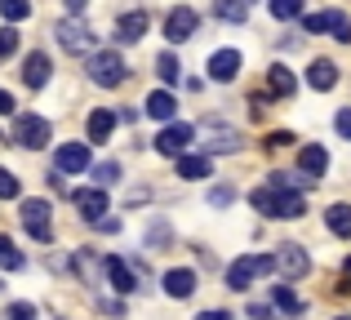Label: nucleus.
Listing matches in <instances>:
<instances>
[{"label":"nucleus","mask_w":351,"mask_h":320,"mask_svg":"<svg viewBox=\"0 0 351 320\" xmlns=\"http://www.w3.org/2000/svg\"><path fill=\"white\" fill-rule=\"evenodd\" d=\"M307 85L316 89V94H329V89L338 85V67H334L329 58H316V62L307 67Z\"/></svg>","instance_id":"f3484780"},{"label":"nucleus","mask_w":351,"mask_h":320,"mask_svg":"<svg viewBox=\"0 0 351 320\" xmlns=\"http://www.w3.org/2000/svg\"><path fill=\"white\" fill-rule=\"evenodd\" d=\"M156 71H160L165 85H178V76H182V67H178V58H173V53H160V58H156Z\"/></svg>","instance_id":"c85d7f7f"},{"label":"nucleus","mask_w":351,"mask_h":320,"mask_svg":"<svg viewBox=\"0 0 351 320\" xmlns=\"http://www.w3.org/2000/svg\"><path fill=\"white\" fill-rule=\"evenodd\" d=\"M112 134H116V112L98 107V112L89 116V143H112Z\"/></svg>","instance_id":"6ab92c4d"},{"label":"nucleus","mask_w":351,"mask_h":320,"mask_svg":"<svg viewBox=\"0 0 351 320\" xmlns=\"http://www.w3.org/2000/svg\"><path fill=\"white\" fill-rule=\"evenodd\" d=\"M298 169H307V173H316V178H320V173L329 169V151L316 147V143H311V147H302L298 151Z\"/></svg>","instance_id":"4be33fe9"},{"label":"nucleus","mask_w":351,"mask_h":320,"mask_svg":"<svg viewBox=\"0 0 351 320\" xmlns=\"http://www.w3.org/2000/svg\"><path fill=\"white\" fill-rule=\"evenodd\" d=\"M49 53H40V49H36V53H27V62H23V80H27V89H45V85H49Z\"/></svg>","instance_id":"4468645a"},{"label":"nucleus","mask_w":351,"mask_h":320,"mask_svg":"<svg viewBox=\"0 0 351 320\" xmlns=\"http://www.w3.org/2000/svg\"><path fill=\"white\" fill-rule=\"evenodd\" d=\"M325 223L334 236H343V241H351V205H329L325 209Z\"/></svg>","instance_id":"b1692460"},{"label":"nucleus","mask_w":351,"mask_h":320,"mask_svg":"<svg viewBox=\"0 0 351 320\" xmlns=\"http://www.w3.org/2000/svg\"><path fill=\"white\" fill-rule=\"evenodd\" d=\"M285 143H293V134H271V138H267V147H285Z\"/></svg>","instance_id":"79ce46f5"},{"label":"nucleus","mask_w":351,"mask_h":320,"mask_svg":"<svg viewBox=\"0 0 351 320\" xmlns=\"http://www.w3.org/2000/svg\"><path fill=\"white\" fill-rule=\"evenodd\" d=\"M173 164H178V178H209V156H173Z\"/></svg>","instance_id":"a878e982"},{"label":"nucleus","mask_w":351,"mask_h":320,"mask_svg":"<svg viewBox=\"0 0 351 320\" xmlns=\"http://www.w3.org/2000/svg\"><path fill=\"white\" fill-rule=\"evenodd\" d=\"M107 276H112V289H116V294H134V289H138V276L129 271L125 258H116V254L107 258Z\"/></svg>","instance_id":"a211bd4d"},{"label":"nucleus","mask_w":351,"mask_h":320,"mask_svg":"<svg viewBox=\"0 0 351 320\" xmlns=\"http://www.w3.org/2000/svg\"><path fill=\"white\" fill-rule=\"evenodd\" d=\"M196 9H173L169 18H165V40H173V45H182V40H191V36H196Z\"/></svg>","instance_id":"9d476101"},{"label":"nucleus","mask_w":351,"mask_h":320,"mask_svg":"<svg viewBox=\"0 0 351 320\" xmlns=\"http://www.w3.org/2000/svg\"><path fill=\"white\" fill-rule=\"evenodd\" d=\"M94 178H98V187H112V182L120 178V164H116V160H103V164H94Z\"/></svg>","instance_id":"2f4dec72"},{"label":"nucleus","mask_w":351,"mask_h":320,"mask_svg":"<svg viewBox=\"0 0 351 320\" xmlns=\"http://www.w3.org/2000/svg\"><path fill=\"white\" fill-rule=\"evenodd\" d=\"M227 200H232V191H227V187H218V191H209V205H227Z\"/></svg>","instance_id":"ea45409f"},{"label":"nucleus","mask_w":351,"mask_h":320,"mask_svg":"<svg viewBox=\"0 0 351 320\" xmlns=\"http://www.w3.org/2000/svg\"><path fill=\"white\" fill-rule=\"evenodd\" d=\"M165 294H169V298H191V294H196V271H191V267L165 271Z\"/></svg>","instance_id":"dca6fc26"},{"label":"nucleus","mask_w":351,"mask_h":320,"mask_svg":"<svg viewBox=\"0 0 351 320\" xmlns=\"http://www.w3.org/2000/svg\"><path fill=\"white\" fill-rule=\"evenodd\" d=\"M14 112V94H5V89H0V116H9Z\"/></svg>","instance_id":"a19ab883"},{"label":"nucleus","mask_w":351,"mask_h":320,"mask_svg":"<svg viewBox=\"0 0 351 320\" xmlns=\"http://www.w3.org/2000/svg\"><path fill=\"white\" fill-rule=\"evenodd\" d=\"M14 49H18V32L14 27H0V62H5Z\"/></svg>","instance_id":"f704fd0d"},{"label":"nucleus","mask_w":351,"mask_h":320,"mask_svg":"<svg viewBox=\"0 0 351 320\" xmlns=\"http://www.w3.org/2000/svg\"><path fill=\"white\" fill-rule=\"evenodd\" d=\"M62 5H67V9H71V14H80V9H85V5H89V0H62Z\"/></svg>","instance_id":"c03bdc74"},{"label":"nucleus","mask_w":351,"mask_h":320,"mask_svg":"<svg viewBox=\"0 0 351 320\" xmlns=\"http://www.w3.org/2000/svg\"><path fill=\"white\" fill-rule=\"evenodd\" d=\"M191 138H196V130H191V125H165V130L160 134H156V151H160V156H182V151H187L191 147Z\"/></svg>","instance_id":"0eeeda50"},{"label":"nucleus","mask_w":351,"mask_h":320,"mask_svg":"<svg viewBox=\"0 0 351 320\" xmlns=\"http://www.w3.org/2000/svg\"><path fill=\"white\" fill-rule=\"evenodd\" d=\"M49 200H23V227H27V236L32 241H40V245H49L53 241V227H49Z\"/></svg>","instance_id":"39448f33"},{"label":"nucleus","mask_w":351,"mask_h":320,"mask_svg":"<svg viewBox=\"0 0 351 320\" xmlns=\"http://www.w3.org/2000/svg\"><path fill=\"white\" fill-rule=\"evenodd\" d=\"M18 191H23V187H18V178L9 169H0V200H18Z\"/></svg>","instance_id":"72a5a7b5"},{"label":"nucleus","mask_w":351,"mask_h":320,"mask_svg":"<svg viewBox=\"0 0 351 320\" xmlns=\"http://www.w3.org/2000/svg\"><path fill=\"white\" fill-rule=\"evenodd\" d=\"M173 112H178V103H173L169 89H156V94L147 98V116H152V121H173Z\"/></svg>","instance_id":"412c9836"},{"label":"nucleus","mask_w":351,"mask_h":320,"mask_svg":"<svg viewBox=\"0 0 351 320\" xmlns=\"http://www.w3.org/2000/svg\"><path fill=\"white\" fill-rule=\"evenodd\" d=\"M9 320H36V307L32 303H14L9 307Z\"/></svg>","instance_id":"e433bc0d"},{"label":"nucleus","mask_w":351,"mask_h":320,"mask_svg":"<svg viewBox=\"0 0 351 320\" xmlns=\"http://www.w3.org/2000/svg\"><path fill=\"white\" fill-rule=\"evenodd\" d=\"M196 320H232V316H227V312H223V307H214V312H200Z\"/></svg>","instance_id":"37998d69"},{"label":"nucleus","mask_w":351,"mask_h":320,"mask_svg":"<svg viewBox=\"0 0 351 320\" xmlns=\"http://www.w3.org/2000/svg\"><path fill=\"white\" fill-rule=\"evenodd\" d=\"M143 36H147V14L143 9H129V14L116 18V40L134 45V40H143Z\"/></svg>","instance_id":"2eb2a0df"},{"label":"nucleus","mask_w":351,"mask_h":320,"mask_svg":"<svg viewBox=\"0 0 351 320\" xmlns=\"http://www.w3.org/2000/svg\"><path fill=\"white\" fill-rule=\"evenodd\" d=\"M302 27H307L311 36H316V32H334L338 40H351V18H347V14H338V9H320V14H307V18H302Z\"/></svg>","instance_id":"1a4fd4ad"},{"label":"nucleus","mask_w":351,"mask_h":320,"mask_svg":"<svg viewBox=\"0 0 351 320\" xmlns=\"http://www.w3.org/2000/svg\"><path fill=\"white\" fill-rule=\"evenodd\" d=\"M276 271H280L285 280H302L311 271L307 249H302V245H280V249H276Z\"/></svg>","instance_id":"6e6552de"},{"label":"nucleus","mask_w":351,"mask_h":320,"mask_svg":"<svg viewBox=\"0 0 351 320\" xmlns=\"http://www.w3.org/2000/svg\"><path fill=\"white\" fill-rule=\"evenodd\" d=\"M125 76H129V67L116 49H98L94 58H89V80H94V85L116 89V85H125Z\"/></svg>","instance_id":"f03ea898"},{"label":"nucleus","mask_w":351,"mask_h":320,"mask_svg":"<svg viewBox=\"0 0 351 320\" xmlns=\"http://www.w3.org/2000/svg\"><path fill=\"white\" fill-rule=\"evenodd\" d=\"M271 18H280V23L302 18V0H271Z\"/></svg>","instance_id":"c756f323"},{"label":"nucleus","mask_w":351,"mask_h":320,"mask_svg":"<svg viewBox=\"0 0 351 320\" xmlns=\"http://www.w3.org/2000/svg\"><path fill=\"white\" fill-rule=\"evenodd\" d=\"M53 36H58V45H62L67 53H89V49H94V32H89V27L80 23L76 14L62 18V23L53 27Z\"/></svg>","instance_id":"423d86ee"},{"label":"nucleus","mask_w":351,"mask_h":320,"mask_svg":"<svg viewBox=\"0 0 351 320\" xmlns=\"http://www.w3.org/2000/svg\"><path fill=\"white\" fill-rule=\"evenodd\" d=\"M0 14H5L9 23H23V18L32 14V0H0Z\"/></svg>","instance_id":"7c9ffc66"},{"label":"nucleus","mask_w":351,"mask_h":320,"mask_svg":"<svg viewBox=\"0 0 351 320\" xmlns=\"http://www.w3.org/2000/svg\"><path fill=\"white\" fill-rule=\"evenodd\" d=\"M53 160H58V169H62V173H80V169H89V143H62Z\"/></svg>","instance_id":"ddd939ff"},{"label":"nucleus","mask_w":351,"mask_h":320,"mask_svg":"<svg viewBox=\"0 0 351 320\" xmlns=\"http://www.w3.org/2000/svg\"><path fill=\"white\" fill-rule=\"evenodd\" d=\"M343 289H351V258H347V267H343Z\"/></svg>","instance_id":"a18cd8bd"},{"label":"nucleus","mask_w":351,"mask_h":320,"mask_svg":"<svg viewBox=\"0 0 351 320\" xmlns=\"http://www.w3.org/2000/svg\"><path fill=\"white\" fill-rule=\"evenodd\" d=\"M71 267H76L80 276L89 280V285H94L98 276H107V258H94L89 249H76V258H71Z\"/></svg>","instance_id":"aec40b11"},{"label":"nucleus","mask_w":351,"mask_h":320,"mask_svg":"<svg viewBox=\"0 0 351 320\" xmlns=\"http://www.w3.org/2000/svg\"><path fill=\"white\" fill-rule=\"evenodd\" d=\"M334 130H338V134H343V138L351 143V107H343V112L334 116Z\"/></svg>","instance_id":"c9c22d12"},{"label":"nucleus","mask_w":351,"mask_h":320,"mask_svg":"<svg viewBox=\"0 0 351 320\" xmlns=\"http://www.w3.org/2000/svg\"><path fill=\"white\" fill-rule=\"evenodd\" d=\"M267 80H271V94H280V98H289L293 89H298V76H293L285 62H276V67L267 71Z\"/></svg>","instance_id":"5701e85b"},{"label":"nucleus","mask_w":351,"mask_h":320,"mask_svg":"<svg viewBox=\"0 0 351 320\" xmlns=\"http://www.w3.org/2000/svg\"><path fill=\"white\" fill-rule=\"evenodd\" d=\"M98 232H120V218H94Z\"/></svg>","instance_id":"4c0bfd02"},{"label":"nucleus","mask_w":351,"mask_h":320,"mask_svg":"<svg viewBox=\"0 0 351 320\" xmlns=\"http://www.w3.org/2000/svg\"><path fill=\"white\" fill-rule=\"evenodd\" d=\"M249 320H271V307H263V303H254V307H249Z\"/></svg>","instance_id":"58836bf2"},{"label":"nucleus","mask_w":351,"mask_h":320,"mask_svg":"<svg viewBox=\"0 0 351 320\" xmlns=\"http://www.w3.org/2000/svg\"><path fill=\"white\" fill-rule=\"evenodd\" d=\"M209 151H240V134L232 130V125H209Z\"/></svg>","instance_id":"393cba45"},{"label":"nucleus","mask_w":351,"mask_h":320,"mask_svg":"<svg viewBox=\"0 0 351 320\" xmlns=\"http://www.w3.org/2000/svg\"><path fill=\"white\" fill-rule=\"evenodd\" d=\"M249 200H254V209H263L267 218H302L307 214V200L298 196V187H280V182L258 187Z\"/></svg>","instance_id":"f257e3e1"},{"label":"nucleus","mask_w":351,"mask_h":320,"mask_svg":"<svg viewBox=\"0 0 351 320\" xmlns=\"http://www.w3.org/2000/svg\"><path fill=\"white\" fill-rule=\"evenodd\" d=\"M267 271H276V254L267 258V254H258V258H236L232 267H227V289H249V280L267 276Z\"/></svg>","instance_id":"20e7f679"},{"label":"nucleus","mask_w":351,"mask_h":320,"mask_svg":"<svg viewBox=\"0 0 351 320\" xmlns=\"http://www.w3.org/2000/svg\"><path fill=\"white\" fill-rule=\"evenodd\" d=\"M236 71H240V49H218V53H209V76H214L218 85L236 80Z\"/></svg>","instance_id":"f8f14e48"},{"label":"nucleus","mask_w":351,"mask_h":320,"mask_svg":"<svg viewBox=\"0 0 351 320\" xmlns=\"http://www.w3.org/2000/svg\"><path fill=\"white\" fill-rule=\"evenodd\" d=\"M49 138H53V130H49L45 116H18V121H14V143H18V147L40 151V147H49Z\"/></svg>","instance_id":"7ed1b4c3"},{"label":"nucleus","mask_w":351,"mask_h":320,"mask_svg":"<svg viewBox=\"0 0 351 320\" xmlns=\"http://www.w3.org/2000/svg\"><path fill=\"white\" fill-rule=\"evenodd\" d=\"M338 320H351V316H338Z\"/></svg>","instance_id":"49530a36"},{"label":"nucleus","mask_w":351,"mask_h":320,"mask_svg":"<svg viewBox=\"0 0 351 320\" xmlns=\"http://www.w3.org/2000/svg\"><path fill=\"white\" fill-rule=\"evenodd\" d=\"M276 307H285V312H298V294H293L289 289V280H285V285H276Z\"/></svg>","instance_id":"473e14b6"},{"label":"nucleus","mask_w":351,"mask_h":320,"mask_svg":"<svg viewBox=\"0 0 351 320\" xmlns=\"http://www.w3.org/2000/svg\"><path fill=\"white\" fill-rule=\"evenodd\" d=\"M23 254H18L14 249V241H9V236H0V267H5V271H23Z\"/></svg>","instance_id":"cd10ccee"},{"label":"nucleus","mask_w":351,"mask_h":320,"mask_svg":"<svg viewBox=\"0 0 351 320\" xmlns=\"http://www.w3.org/2000/svg\"><path fill=\"white\" fill-rule=\"evenodd\" d=\"M71 205L94 223V218L107 214V187H80V191H71Z\"/></svg>","instance_id":"9b49d317"},{"label":"nucleus","mask_w":351,"mask_h":320,"mask_svg":"<svg viewBox=\"0 0 351 320\" xmlns=\"http://www.w3.org/2000/svg\"><path fill=\"white\" fill-rule=\"evenodd\" d=\"M214 18H223V23H245L249 0H214Z\"/></svg>","instance_id":"bb28decb"}]
</instances>
